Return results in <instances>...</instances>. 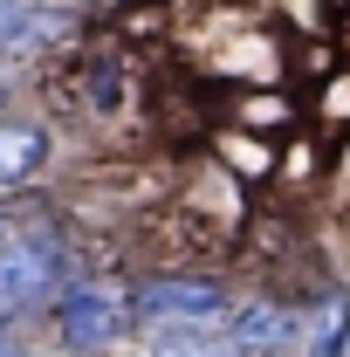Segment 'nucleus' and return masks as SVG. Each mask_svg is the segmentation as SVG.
<instances>
[{"label": "nucleus", "instance_id": "nucleus-1", "mask_svg": "<svg viewBox=\"0 0 350 357\" xmlns=\"http://www.w3.org/2000/svg\"><path fill=\"white\" fill-rule=\"evenodd\" d=\"M227 316H234V296L206 268H165L131 289V323H151V330H227Z\"/></svg>", "mask_w": 350, "mask_h": 357}, {"label": "nucleus", "instance_id": "nucleus-2", "mask_svg": "<svg viewBox=\"0 0 350 357\" xmlns=\"http://www.w3.org/2000/svg\"><path fill=\"white\" fill-rule=\"evenodd\" d=\"M69 289V241L55 227H14L0 248V316H28Z\"/></svg>", "mask_w": 350, "mask_h": 357}, {"label": "nucleus", "instance_id": "nucleus-3", "mask_svg": "<svg viewBox=\"0 0 350 357\" xmlns=\"http://www.w3.org/2000/svg\"><path fill=\"white\" fill-rule=\"evenodd\" d=\"M124 330H131V289L103 275H69V289L55 296V337L76 357H96L124 344Z\"/></svg>", "mask_w": 350, "mask_h": 357}, {"label": "nucleus", "instance_id": "nucleus-4", "mask_svg": "<svg viewBox=\"0 0 350 357\" xmlns=\"http://www.w3.org/2000/svg\"><path fill=\"white\" fill-rule=\"evenodd\" d=\"M227 344H234V357H303V310L289 296L261 289V296L234 303Z\"/></svg>", "mask_w": 350, "mask_h": 357}, {"label": "nucleus", "instance_id": "nucleus-5", "mask_svg": "<svg viewBox=\"0 0 350 357\" xmlns=\"http://www.w3.org/2000/svg\"><path fill=\"white\" fill-rule=\"evenodd\" d=\"M303 357H350V289H316L309 296Z\"/></svg>", "mask_w": 350, "mask_h": 357}, {"label": "nucleus", "instance_id": "nucleus-6", "mask_svg": "<svg viewBox=\"0 0 350 357\" xmlns=\"http://www.w3.org/2000/svg\"><path fill=\"white\" fill-rule=\"evenodd\" d=\"M83 103H89V117H124L131 110V55L124 48H96L83 62Z\"/></svg>", "mask_w": 350, "mask_h": 357}, {"label": "nucleus", "instance_id": "nucleus-7", "mask_svg": "<svg viewBox=\"0 0 350 357\" xmlns=\"http://www.w3.org/2000/svg\"><path fill=\"white\" fill-rule=\"evenodd\" d=\"M144 357H234L227 330H151Z\"/></svg>", "mask_w": 350, "mask_h": 357}, {"label": "nucleus", "instance_id": "nucleus-8", "mask_svg": "<svg viewBox=\"0 0 350 357\" xmlns=\"http://www.w3.org/2000/svg\"><path fill=\"white\" fill-rule=\"evenodd\" d=\"M35 21H42V14H35L28 0H0V48L28 42V35H35Z\"/></svg>", "mask_w": 350, "mask_h": 357}, {"label": "nucleus", "instance_id": "nucleus-9", "mask_svg": "<svg viewBox=\"0 0 350 357\" xmlns=\"http://www.w3.org/2000/svg\"><path fill=\"white\" fill-rule=\"evenodd\" d=\"M323 124H350V69L323 83Z\"/></svg>", "mask_w": 350, "mask_h": 357}, {"label": "nucleus", "instance_id": "nucleus-10", "mask_svg": "<svg viewBox=\"0 0 350 357\" xmlns=\"http://www.w3.org/2000/svg\"><path fill=\"white\" fill-rule=\"evenodd\" d=\"M7 234H14V213H7V199H0V248H7Z\"/></svg>", "mask_w": 350, "mask_h": 357}, {"label": "nucleus", "instance_id": "nucleus-11", "mask_svg": "<svg viewBox=\"0 0 350 357\" xmlns=\"http://www.w3.org/2000/svg\"><path fill=\"white\" fill-rule=\"evenodd\" d=\"M0 357H21V344H14V337H0Z\"/></svg>", "mask_w": 350, "mask_h": 357}, {"label": "nucleus", "instance_id": "nucleus-12", "mask_svg": "<svg viewBox=\"0 0 350 357\" xmlns=\"http://www.w3.org/2000/svg\"><path fill=\"white\" fill-rule=\"evenodd\" d=\"M0 103H7V83H0Z\"/></svg>", "mask_w": 350, "mask_h": 357}]
</instances>
